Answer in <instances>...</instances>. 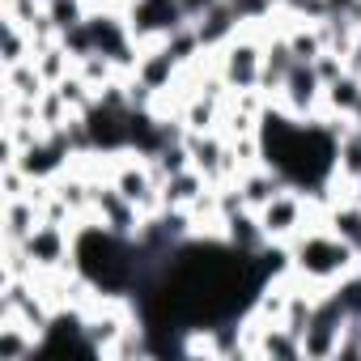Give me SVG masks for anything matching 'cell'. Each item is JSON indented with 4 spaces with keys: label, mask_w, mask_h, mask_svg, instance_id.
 I'll return each instance as SVG.
<instances>
[{
    "label": "cell",
    "mask_w": 361,
    "mask_h": 361,
    "mask_svg": "<svg viewBox=\"0 0 361 361\" xmlns=\"http://www.w3.org/2000/svg\"><path fill=\"white\" fill-rule=\"evenodd\" d=\"M361 264V255L327 226V221H310L302 234L289 238V272H298L306 285L314 289H331L340 276H348Z\"/></svg>",
    "instance_id": "1"
},
{
    "label": "cell",
    "mask_w": 361,
    "mask_h": 361,
    "mask_svg": "<svg viewBox=\"0 0 361 361\" xmlns=\"http://www.w3.org/2000/svg\"><path fill=\"white\" fill-rule=\"evenodd\" d=\"M213 56H217V73H221V81H226L230 94L259 90V77H264V22L259 26H243Z\"/></svg>",
    "instance_id": "2"
},
{
    "label": "cell",
    "mask_w": 361,
    "mask_h": 361,
    "mask_svg": "<svg viewBox=\"0 0 361 361\" xmlns=\"http://www.w3.org/2000/svg\"><path fill=\"white\" fill-rule=\"evenodd\" d=\"M192 18L183 13L178 0H136L128 9V26H132V39L136 43H161L170 39L178 26H188Z\"/></svg>",
    "instance_id": "3"
},
{
    "label": "cell",
    "mask_w": 361,
    "mask_h": 361,
    "mask_svg": "<svg viewBox=\"0 0 361 361\" xmlns=\"http://www.w3.org/2000/svg\"><path fill=\"white\" fill-rule=\"evenodd\" d=\"M272 102L281 106V111H289V115H298V119H314L319 111H323V81H319V73H314V64H293L289 68V77L281 81V90L272 94Z\"/></svg>",
    "instance_id": "4"
},
{
    "label": "cell",
    "mask_w": 361,
    "mask_h": 361,
    "mask_svg": "<svg viewBox=\"0 0 361 361\" xmlns=\"http://www.w3.org/2000/svg\"><path fill=\"white\" fill-rule=\"evenodd\" d=\"M35 272H56V268H73V226L60 221H39L35 234L22 243Z\"/></svg>",
    "instance_id": "5"
},
{
    "label": "cell",
    "mask_w": 361,
    "mask_h": 361,
    "mask_svg": "<svg viewBox=\"0 0 361 361\" xmlns=\"http://www.w3.org/2000/svg\"><path fill=\"white\" fill-rule=\"evenodd\" d=\"M39 344H43V331L30 327L22 314H0V361H26V357H39Z\"/></svg>",
    "instance_id": "6"
},
{
    "label": "cell",
    "mask_w": 361,
    "mask_h": 361,
    "mask_svg": "<svg viewBox=\"0 0 361 361\" xmlns=\"http://www.w3.org/2000/svg\"><path fill=\"white\" fill-rule=\"evenodd\" d=\"M213 183L196 170V166H188V170H178V174H170L166 183H161V204L166 209H192L204 192H209Z\"/></svg>",
    "instance_id": "7"
},
{
    "label": "cell",
    "mask_w": 361,
    "mask_h": 361,
    "mask_svg": "<svg viewBox=\"0 0 361 361\" xmlns=\"http://www.w3.org/2000/svg\"><path fill=\"white\" fill-rule=\"evenodd\" d=\"M357 98H361V73L344 68L336 81L323 85V111H319V115H327V119H348L353 106H357Z\"/></svg>",
    "instance_id": "8"
},
{
    "label": "cell",
    "mask_w": 361,
    "mask_h": 361,
    "mask_svg": "<svg viewBox=\"0 0 361 361\" xmlns=\"http://www.w3.org/2000/svg\"><path fill=\"white\" fill-rule=\"evenodd\" d=\"M39 221H43V209H39L30 196L5 200V243H26Z\"/></svg>",
    "instance_id": "9"
},
{
    "label": "cell",
    "mask_w": 361,
    "mask_h": 361,
    "mask_svg": "<svg viewBox=\"0 0 361 361\" xmlns=\"http://www.w3.org/2000/svg\"><path fill=\"white\" fill-rule=\"evenodd\" d=\"M5 98H30V102H39L51 85L43 81V73H39V64L35 60H26V64H13V68H5Z\"/></svg>",
    "instance_id": "10"
},
{
    "label": "cell",
    "mask_w": 361,
    "mask_h": 361,
    "mask_svg": "<svg viewBox=\"0 0 361 361\" xmlns=\"http://www.w3.org/2000/svg\"><path fill=\"white\" fill-rule=\"evenodd\" d=\"M357 255H361V204L357 200H336V204H327V217H323Z\"/></svg>",
    "instance_id": "11"
},
{
    "label": "cell",
    "mask_w": 361,
    "mask_h": 361,
    "mask_svg": "<svg viewBox=\"0 0 361 361\" xmlns=\"http://www.w3.org/2000/svg\"><path fill=\"white\" fill-rule=\"evenodd\" d=\"M35 64H39V73H43V81L47 85H60L73 68H77V60H73V51L56 39L51 47H43V51H35Z\"/></svg>",
    "instance_id": "12"
},
{
    "label": "cell",
    "mask_w": 361,
    "mask_h": 361,
    "mask_svg": "<svg viewBox=\"0 0 361 361\" xmlns=\"http://www.w3.org/2000/svg\"><path fill=\"white\" fill-rule=\"evenodd\" d=\"M0 56H5V68L35 60V39H30V30H26L22 22H13V18H5V47H0Z\"/></svg>",
    "instance_id": "13"
},
{
    "label": "cell",
    "mask_w": 361,
    "mask_h": 361,
    "mask_svg": "<svg viewBox=\"0 0 361 361\" xmlns=\"http://www.w3.org/2000/svg\"><path fill=\"white\" fill-rule=\"evenodd\" d=\"M327 293L336 298V306L344 310V319H348V323H361V264H357L348 276H340Z\"/></svg>",
    "instance_id": "14"
},
{
    "label": "cell",
    "mask_w": 361,
    "mask_h": 361,
    "mask_svg": "<svg viewBox=\"0 0 361 361\" xmlns=\"http://www.w3.org/2000/svg\"><path fill=\"white\" fill-rule=\"evenodd\" d=\"M47 18L64 35V30H73V26H81L90 18V5H85V0H47Z\"/></svg>",
    "instance_id": "15"
},
{
    "label": "cell",
    "mask_w": 361,
    "mask_h": 361,
    "mask_svg": "<svg viewBox=\"0 0 361 361\" xmlns=\"http://www.w3.org/2000/svg\"><path fill=\"white\" fill-rule=\"evenodd\" d=\"M344 68H348V60H344L340 51H323V56L314 60V73H319V81H323V85H327V81H336Z\"/></svg>",
    "instance_id": "16"
},
{
    "label": "cell",
    "mask_w": 361,
    "mask_h": 361,
    "mask_svg": "<svg viewBox=\"0 0 361 361\" xmlns=\"http://www.w3.org/2000/svg\"><path fill=\"white\" fill-rule=\"evenodd\" d=\"M178 5H183V13H188V18L196 22V18H204V13H209L213 5H221V0H178Z\"/></svg>",
    "instance_id": "17"
},
{
    "label": "cell",
    "mask_w": 361,
    "mask_h": 361,
    "mask_svg": "<svg viewBox=\"0 0 361 361\" xmlns=\"http://www.w3.org/2000/svg\"><path fill=\"white\" fill-rule=\"evenodd\" d=\"M102 5H106V9H119V13H128V9L136 5V0H102Z\"/></svg>",
    "instance_id": "18"
},
{
    "label": "cell",
    "mask_w": 361,
    "mask_h": 361,
    "mask_svg": "<svg viewBox=\"0 0 361 361\" xmlns=\"http://www.w3.org/2000/svg\"><path fill=\"white\" fill-rule=\"evenodd\" d=\"M353 123H361V98H357V106H353V115H348Z\"/></svg>",
    "instance_id": "19"
},
{
    "label": "cell",
    "mask_w": 361,
    "mask_h": 361,
    "mask_svg": "<svg viewBox=\"0 0 361 361\" xmlns=\"http://www.w3.org/2000/svg\"><path fill=\"white\" fill-rule=\"evenodd\" d=\"M85 5H90V9H94V5H102V0H85Z\"/></svg>",
    "instance_id": "20"
},
{
    "label": "cell",
    "mask_w": 361,
    "mask_h": 361,
    "mask_svg": "<svg viewBox=\"0 0 361 361\" xmlns=\"http://www.w3.org/2000/svg\"><path fill=\"white\" fill-rule=\"evenodd\" d=\"M272 5H285V0H272Z\"/></svg>",
    "instance_id": "21"
}]
</instances>
